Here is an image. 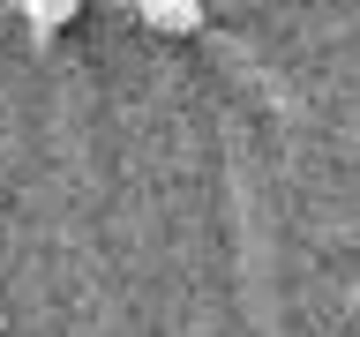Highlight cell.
Listing matches in <instances>:
<instances>
[{"instance_id":"cell-1","label":"cell","mask_w":360,"mask_h":337,"mask_svg":"<svg viewBox=\"0 0 360 337\" xmlns=\"http://www.w3.org/2000/svg\"><path fill=\"white\" fill-rule=\"evenodd\" d=\"M143 22L165 38H188V30H202V0H143Z\"/></svg>"},{"instance_id":"cell-2","label":"cell","mask_w":360,"mask_h":337,"mask_svg":"<svg viewBox=\"0 0 360 337\" xmlns=\"http://www.w3.org/2000/svg\"><path fill=\"white\" fill-rule=\"evenodd\" d=\"M22 15H30V38H53L75 22V0H22Z\"/></svg>"}]
</instances>
